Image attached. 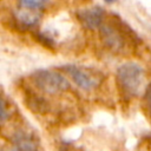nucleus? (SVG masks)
<instances>
[{
	"label": "nucleus",
	"mask_w": 151,
	"mask_h": 151,
	"mask_svg": "<svg viewBox=\"0 0 151 151\" xmlns=\"http://www.w3.org/2000/svg\"><path fill=\"white\" fill-rule=\"evenodd\" d=\"M117 84L120 92L129 97H136L144 84V70L143 67L133 61L122 64L117 70Z\"/></svg>",
	"instance_id": "1"
},
{
	"label": "nucleus",
	"mask_w": 151,
	"mask_h": 151,
	"mask_svg": "<svg viewBox=\"0 0 151 151\" xmlns=\"http://www.w3.org/2000/svg\"><path fill=\"white\" fill-rule=\"evenodd\" d=\"M11 151H19V150H17V149H13V150H11Z\"/></svg>",
	"instance_id": "11"
},
{
	"label": "nucleus",
	"mask_w": 151,
	"mask_h": 151,
	"mask_svg": "<svg viewBox=\"0 0 151 151\" xmlns=\"http://www.w3.org/2000/svg\"><path fill=\"white\" fill-rule=\"evenodd\" d=\"M77 15L79 21L83 24V26L88 29L101 27V25L104 24V12L98 6L80 9Z\"/></svg>",
	"instance_id": "5"
},
{
	"label": "nucleus",
	"mask_w": 151,
	"mask_h": 151,
	"mask_svg": "<svg viewBox=\"0 0 151 151\" xmlns=\"http://www.w3.org/2000/svg\"><path fill=\"white\" fill-rule=\"evenodd\" d=\"M32 81L38 90L46 94H58L70 87V83L61 73L52 70H38L32 74Z\"/></svg>",
	"instance_id": "2"
},
{
	"label": "nucleus",
	"mask_w": 151,
	"mask_h": 151,
	"mask_svg": "<svg viewBox=\"0 0 151 151\" xmlns=\"http://www.w3.org/2000/svg\"><path fill=\"white\" fill-rule=\"evenodd\" d=\"M100 34L105 45L112 51H122L125 47L124 34L112 22H105L100 27Z\"/></svg>",
	"instance_id": "4"
},
{
	"label": "nucleus",
	"mask_w": 151,
	"mask_h": 151,
	"mask_svg": "<svg viewBox=\"0 0 151 151\" xmlns=\"http://www.w3.org/2000/svg\"><path fill=\"white\" fill-rule=\"evenodd\" d=\"M64 70L73 83L84 91H92L100 83L99 77L91 68L78 65H66Z\"/></svg>",
	"instance_id": "3"
},
{
	"label": "nucleus",
	"mask_w": 151,
	"mask_h": 151,
	"mask_svg": "<svg viewBox=\"0 0 151 151\" xmlns=\"http://www.w3.org/2000/svg\"><path fill=\"white\" fill-rule=\"evenodd\" d=\"M18 5L20 6H24V7H28V8H34V9H41L44 11L45 6H46V2L45 1H40V0H24V1H20L18 2Z\"/></svg>",
	"instance_id": "9"
},
{
	"label": "nucleus",
	"mask_w": 151,
	"mask_h": 151,
	"mask_svg": "<svg viewBox=\"0 0 151 151\" xmlns=\"http://www.w3.org/2000/svg\"><path fill=\"white\" fill-rule=\"evenodd\" d=\"M27 106L35 113H46L48 111V101L37 93H31L27 96Z\"/></svg>",
	"instance_id": "7"
},
{
	"label": "nucleus",
	"mask_w": 151,
	"mask_h": 151,
	"mask_svg": "<svg viewBox=\"0 0 151 151\" xmlns=\"http://www.w3.org/2000/svg\"><path fill=\"white\" fill-rule=\"evenodd\" d=\"M14 143L19 151H37V145L33 139L25 132L20 131L14 136Z\"/></svg>",
	"instance_id": "8"
},
{
	"label": "nucleus",
	"mask_w": 151,
	"mask_h": 151,
	"mask_svg": "<svg viewBox=\"0 0 151 151\" xmlns=\"http://www.w3.org/2000/svg\"><path fill=\"white\" fill-rule=\"evenodd\" d=\"M18 7L19 8L14 12V19L21 27L29 28V27H34L38 25L42 15L41 9L28 8V7H24L20 5H18Z\"/></svg>",
	"instance_id": "6"
},
{
	"label": "nucleus",
	"mask_w": 151,
	"mask_h": 151,
	"mask_svg": "<svg viewBox=\"0 0 151 151\" xmlns=\"http://www.w3.org/2000/svg\"><path fill=\"white\" fill-rule=\"evenodd\" d=\"M147 104H149V109H150V112H151V86L149 87V91H147Z\"/></svg>",
	"instance_id": "10"
}]
</instances>
